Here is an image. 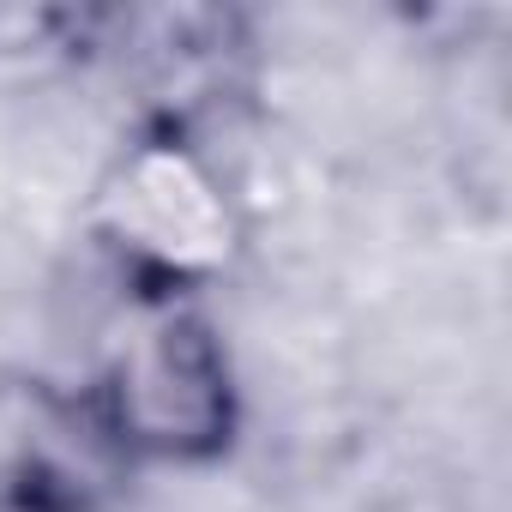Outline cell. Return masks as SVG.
Wrapping results in <instances>:
<instances>
[{
    "instance_id": "obj_1",
    "label": "cell",
    "mask_w": 512,
    "mask_h": 512,
    "mask_svg": "<svg viewBox=\"0 0 512 512\" xmlns=\"http://www.w3.org/2000/svg\"><path fill=\"white\" fill-rule=\"evenodd\" d=\"M97 422L109 440L145 458H205L229 440V362L223 344L181 308L151 320L97 386Z\"/></svg>"
}]
</instances>
